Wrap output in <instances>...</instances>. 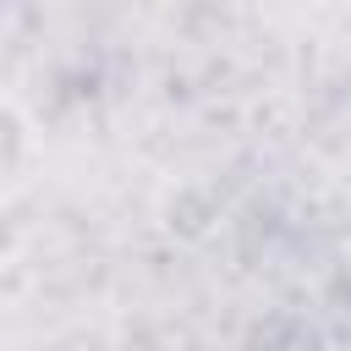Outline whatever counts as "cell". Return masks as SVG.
<instances>
[{
  "instance_id": "obj_1",
  "label": "cell",
  "mask_w": 351,
  "mask_h": 351,
  "mask_svg": "<svg viewBox=\"0 0 351 351\" xmlns=\"http://www.w3.org/2000/svg\"><path fill=\"white\" fill-rule=\"evenodd\" d=\"M22 159H27V132H22V121L0 104V192H5L11 181H22Z\"/></svg>"
}]
</instances>
